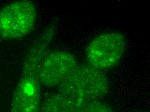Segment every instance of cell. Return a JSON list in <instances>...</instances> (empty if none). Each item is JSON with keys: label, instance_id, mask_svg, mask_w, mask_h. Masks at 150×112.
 <instances>
[{"label": "cell", "instance_id": "1", "mask_svg": "<svg viewBox=\"0 0 150 112\" xmlns=\"http://www.w3.org/2000/svg\"><path fill=\"white\" fill-rule=\"evenodd\" d=\"M51 42L48 36L40 35L30 45L12 96L10 112H40L42 85L39 80V70Z\"/></svg>", "mask_w": 150, "mask_h": 112}, {"label": "cell", "instance_id": "2", "mask_svg": "<svg viewBox=\"0 0 150 112\" xmlns=\"http://www.w3.org/2000/svg\"><path fill=\"white\" fill-rule=\"evenodd\" d=\"M109 81L104 71L87 64H79L56 89L82 104L100 101L109 91Z\"/></svg>", "mask_w": 150, "mask_h": 112}, {"label": "cell", "instance_id": "3", "mask_svg": "<svg viewBox=\"0 0 150 112\" xmlns=\"http://www.w3.org/2000/svg\"><path fill=\"white\" fill-rule=\"evenodd\" d=\"M37 18L35 4L30 0L12 1L0 10V36L18 39L34 29Z\"/></svg>", "mask_w": 150, "mask_h": 112}, {"label": "cell", "instance_id": "4", "mask_svg": "<svg viewBox=\"0 0 150 112\" xmlns=\"http://www.w3.org/2000/svg\"><path fill=\"white\" fill-rule=\"evenodd\" d=\"M126 50V40L122 35L109 32L94 38L87 45L86 58L87 64L104 71L119 63Z\"/></svg>", "mask_w": 150, "mask_h": 112}, {"label": "cell", "instance_id": "5", "mask_svg": "<svg viewBox=\"0 0 150 112\" xmlns=\"http://www.w3.org/2000/svg\"><path fill=\"white\" fill-rule=\"evenodd\" d=\"M79 64L76 57L69 51L47 52L40 64V84L48 88H57Z\"/></svg>", "mask_w": 150, "mask_h": 112}, {"label": "cell", "instance_id": "6", "mask_svg": "<svg viewBox=\"0 0 150 112\" xmlns=\"http://www.w3.org/2000/svg\"><path fill=\"white\" fill-rule=\"evenodd\" d=\"M84 105L57 92L41 104L40 112H79Z\"/></svg>", "mask_w": 150, "mask_h": 112}, {"label": "cell", "instance_id": "7", "mask_svg": "<svg viewBox=\"0 0 150 112\" xmlns=\"http://www.w3.org/2000/svg\"><path fill=\"white\" fill-rule=\"evenodd\" d=\"M79 112H112L109 105L101 101H93L87 103Z\"/></svg>", "mask_w": 150, "mask_h": 112}]
</instances>
